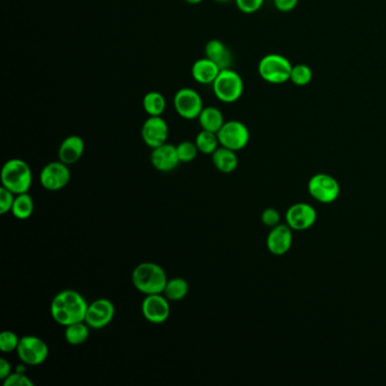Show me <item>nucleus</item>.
<instances>
[{"label": "nucleus", "instance_id": "f257e3e1", "mask_svg": "<svg viewBox=\"0 0 386 386\" xmlns=\"http://www.w3.org/2000/svg\"><path fill=\"white\" fill-rule=\"evenodd\" d=\"M88 301L75 290H64L57 294L51 301L50 314L53 321L62 326L85 322Z\"/></svg>", "mask_w": 386, "mask_h": 386}, {"label": "nucleus", "instance_id": "f03ea898", "mask_svg": "<svg viewBox=\"0 0 386 386\" xmlns=\"http://www.w3.org/2000/svg\"><path fill=\"white\" fill-rule=\"evenodd\" d=\"M132 281L136 290L149 296L163 294L168 277L163 266L156 263L144 262L134 268Z\"/></svg>", "mask_w": 386, "mask_h": 386}, {"label": "nucleus", "instance_id": "7ed1b4c3", "mask_svg": "<svg viewBox=\"0 0 386 386\" xmlns=\"http://www.w3.org/2000/svg\"><path fill=\"white\" fill-rule=\"evenodd\" d=\"M32 181V170L24 160H8L1 169V184L15 195L29 193Z\"/></svg>", "mask_w": 386, "mask_h": 386}, {"label": "nucleus", "instance_id": "20e7f679", "mask_svg": "<svg viewBox=\"0 0 386 386\" xmlns=\"http://www.w3.org/2000/svg\"><path fill=\"white\" fill-rule=\"evenodd\" d=\"M213 93L223 104H235L244 95L245 84L242 77L231 68L221 69L212 84Z\"/></svg>", "mask_w": 386, "mask_h": 386}, {"label": "nucleus", "instance_id": "39448f33", "mask_svg": "<svg viewBox=\"0 0 386 386\" xmlns=\"http://www.w3.org/2000/svg\"><path fill=\"white\" fill-rule=\"evenodd\" d=\"M292 64L280 53H268L259 62V74L263 81L275 85H280L290 81Z\"/></svg>", "mask_w": 386, "mask_h": 386}, {"label": "nucleus", "instance_id": "423d86ee", "mask_svg": "<svg viewBox=\"0 0 386 386\" xmlns=\"http://www.w3.org/2000/svg\"><path fill=\"white\" fill-rule=\"evenodd\" d=\"M307 189L315 201L323 204L334 203L341 193L339 181L327 174H314L308 181Z\"/></svg>", "mask_w": 386, "mask_h": 386}, {"label": "nucleus", "instance_id": "0eeeda50", "mask_svg": "<svg viewBox=\"0 0 386 386\" xmlns=\"http://www.w3.org/2000/svg\"><path fill=\"white\" fill-rule=\"evenodd\" d=\"M218 139L221 146L238 152L247 146L251 139V133L248 127L242 121L228 120L219 130Z\"/></svg>", "mask_w": 386, "mask_h": 386}, {"label": "nucleus", "instance_id": "6e6552de", "mask_svg": "<svg viewBox=\"0 0 386 386\" xmlns=\"http://www.w3.org/2000/svg\"><path fill=\"white\" fill-rule=\"evenodd\" d=\"M174 106L179 117L186 120H194L203 110V99L196 90L181 88L174 95Z\"/></svg>", "mask_w": 386, "mask_h": 386}, {"label": "nucleus", "instance_id": "1a4fd4ad", "mask_svg": "<svg viewBox=\"0 0 386 386\" xmlns=\"http://www.w3.org/2000/svg\"><path fill=\"white\" fill-rule=\"evenodd\" d=\"M18 356L27 366H39L45 363L49 356V348L43 340L36 336H25L18 343Z\"/></svg>", "mask_w": 386, "mask_h": 386}, {"label": "nucleus", "instance_id": "9d476101", "mask_svg": "<svg viewBox=\"0 0 386 386\" xmlns=\"http://www.w3.org/2000/svg\"><path fill=\"white\" fill-rule=\"evenodd\" d=\"M71 178L69 165L58 161L47 163L40 172V184L43 188L50 192H58L65 188Z\"/></svg>", "mask_w": 386, "mask_h": 386}, {"label": "nucleus", "instance_id": "9b49d317", "mask_svg": "<svg viewBox=\"0 0 386 386\" xmlns=\"http://www.w3.org/2000/svg\"><path fill=\"white\" fill-rule=\"evenodd\" d=\"M168 298L163 294L145 296L142 301V314L152 324H163L168 321L171 308Z\"/></svg>", "mask_w": 386, "mask_h": 386}, {"label": "nucleus", "instance_id": "f8f14e48", "mask_svg": "<svg viewBox=\"0 0 386 386\" xmlns=\"http://www.w3.org/2000/svg\"><path fill=\"white\" fill-rule=\"evenodd\" d=\"M115 312V305L106 298H100L89 304L85 323L93 330H101L111 323Z\"/></svg>", "mask_w": 386, "mask_h": 386}, {"label": "nucleus", "instance_id": "ddd939ff", "mask_svg": "<svg viewBox=\"0 0 386 386\" xmlns=\"http://www.w3.org/2000/svg\"><path fill=\"white\" fill-rule=\"evenodd\" d=\"M317 220V212L315 207L308 203L292 204L286 213L287 224L292 230H308L315 224Z\"/></svg>", "mask_w": 386, "mask_h": 386}, {"label": "nucleus", "instance_id": "4468645a", "mask_svg": "<svg viewBox=\"0 0 386 386\" xmlns=\"http://www.w3.org/2000/svg\"><path fill=\"white\" fill-rule=\"evenodd\" d=\"M142 139L149 148L156 149L168 141L169 126L167 121L159 117H149L143 123L141 130Z\"/></svg>", "mask_w": 386, "mask_h": 386}, {"label": "nucleus", "instance_id": "2eb2a0df", "mask_svg": "<svg viewBox=\"0 0 386 386\" xmlns=\"http://www.w3.org/2000/svg\"><path fill=\"white\" fill-rule=\"evenodd\" d=\"M292 231L294 230L288 224L280 223L277 227L272 228L266 238V247L268 251L275 256L286 255L292 247Z\"/></svg>", "mask_w": 386, "mask_h": 386}, {"label": "nucleus", "instance_id": "dca6fc26", "mask_svg": "<svg viewBox=\"0 0 386 386\" xmlns=\"http://www.w3.org/2000/svg\"><path fill=\"white\" fill-rule=\"evenodd\" d=\"M150 160L154 169L160 172H170L177 168L180 163L176 145L169 143L152 149Z\"/></svg>", "mask_w": 386, "mask_h": 386}, {"label": "nucleus", "instance_id": "f3484780", "mask_svg": "<svg viewBox=\"0 0 386 386\" xmlns=\"http://www.w3.org/2000/svg\"><path fill=\"white\" fill-rule=\"evenodd\" d=\"M84 151L85 143L81 136H68L58 149V160L68 165H75L80 161Z\"/></svg>", "mask_w": 386, "mask_h": 386}, {"label": "nucleus", "instance_id": "a211bd4d", "mask_svg": "<svg viewBox=\"0 0 386 386\" xmlns=\"http://www.w3.org/2000/svg\"><path fill=\"white\" fill-rule=\"evenodd\" d=\"M221 68L216 64L209 60L207 57L200 58L193 64L191 74L195 82L200 83L201 85H212L218 75L220 74Z\"/></svg>", "mask_w": 386, "mask_h": 386}, {"label": "nucleus", "instance_id": "6ab92c4d", "mask_svg": "<svg viewBox=\"0 0 386 386\" xmlns=\"http://www.w3.org/2000/svg\"><path fill=\"white\" fill-rule=\"evenodd\" d=\"M204 53L207 58L212 60L221 69L231 68V64L233 62V53L221 40H218V39L209 40L204 48Z\"/></svg>", "mask_w": 386, "mask_h": 386}, {"label": "nucleus", "instance_id": "aec40b11", "mask_svg": "<svg viewBox=\"0 0 386 386\" xmlns=\"http://www.w3.org/2000/svg\"><path fill=\"white\" fill-rule=\"evenodd\" d=\"M212 163L222 174H231L238 168V156L236 151L230 149L219 146L216 152L212 154Z\"/></svg>", "mask_w": 386, "mask_h": 386}, {"label": "nucleus", "instance_id": "412c9836", "mask_svg": "<svg viewBox=\"0 0 386 386\" xmlns=\"http://www.w3.org/2000/svg\"><path fill=\"white\" fill-rule=\"evenodd\" d=\"M198 120L202 130H209V132L216 134L226 123L221 110L213 106H204L201 113L198 116Z\"/></svg>", "mask_w": 386, "mask_h": 386}, {"label": "nucleus", "instance_id": "4be33fe9", "mask_svg": "<svg viewBox=\"0 0 386 386\" xmlns=\"http://www.w3.org/2000/svg\"><path fill=\"white\" fill-rule=\"evenodd\" d=\"M142 104L149 117L163 116L167 109V100H165V95L159 91L148 92L143 97Z\"/></svg>", "mask_w": 386, "mask_h": 386}, {"label": "nucleus", "instance_id": "5701e85b", "mask_svg": "<svg viewBox=\"0 0 386 386\" xmlns=\"http://www.w3.org/2000/svg\"><path fill=\"white\" fill-rule=\"evenodd\" d=\"M13 216L18 220H27L34 212V202L29 193L16 195L15 201L12 207Z\"/></svg>", "mask_w": 386, "mask_h": 386}, {"label": "nucleus", "instance_id": "b1692460", "mask_svg": "<svg viewBox=\"0 0 386 386\" xmlns=\"http://www.w3.org/2000/svg\"><path fill=\"white\" fill-rule=\"evenodd\" d=\"M90 329L85 322H80L65 327V339L68 345H81L89 339Z\"/></svg>", "mask_w": 386, "mask_h": 386}, {"label": "nucleus", "instance_id": "393cba45", "mask_svg": "<svg viewBox=\"0 0 386 386\" xmlns=\"http://www.w3.org/2000/svg\"><path fill=\"white\" fill-rule=\"evenodd\" d=\"M189 284L183 277H174L165 284L163 295L170 301H179L188 295Z\"/></svg>", "mask_w": 386, "mask_h": 386}, {"label": "nucleus", "instance_id": "a878e982", "mask_svg": "<svg viewBox=\"0 0 386 386\" xmlns=\"http://www.w3.org/2000/svg\"><path fill=\"white\" fill-rule=\"evenodd\" d=\"M194 142L196 146H198V151H200V153L207 154V156H212L216 152V149L220 146L218 134L212 133V132H209V130H202L196 135V139H195Z\"/></svg>", "mask_w": 386, "mask_h": 386}, {"label": "nucleus", "instance_id": "bb28decb", "mask_svg": "<svg viewBox=\"0 0 386 386\" xmlns=\"http://www.w3.org/2000/svg\"><path fill=\"white\" fill-rule=\"evenodd\" d=\"M314 77L312 68L306 64H298L292 66L291 74H290V81L295 85L306 86L310 84Z\"/></svg>", "mask_w": 386, "mask_h": 386}, {"label": "nucleus", "instance_id": "cd10ccee", "mask_svg": "<svg viewBox=\"0 0 386 386\" xmlns=\"http://www.w3.org/2000/svg\"><path fill=\"white\" fill-rule=\"evenodd\" d=\"M177 148L178 158L180 163H189L196 159V156L200 153L198 146L195 142L184 141L179 144L176 145Z\"/></svg>", "mask_w": 386, "mask_h": 386}, {"label": "nucleus", "instance_id": "c85d7f7f", "mask_svg": "<svg viewBox=\"0 0 386 386\" xmlns=\"http://www.w3.org/2000/svg\"><path fill=\"white\" fill-rule=\"evenodd\" d=\"M20 338L13 331H4L0 334V350L4 354H11L13 351L18 350Z\"/></svg>", "mask_w": 386, "mask_h": 386}, {"label": "nucleus", "instance_id": "c756f323", "mask_svg": "<svg viewBox=\"0 0 386 386\" xmlns=\"http://www.w3.org/2000/svg\"><path fill=\"white\" fill-rule=\"evenodd\" d=\"M16 195L11 192L6 187H0V214H6L12 211L13 204L15 201Z\"/></svg>", "mask_w": 386, "mask_h": 386}, {"label": "nucleus", "instance_id": "7c9ffc66", "mask_svg": "<svg viewBox=\"0 0 386 386\" xmlns=\"http://www.w3.org/2000/svg\"><path fill=\"white\" fill-rule=\"evenodd\" d=\"M261 221L262 223L268 228H275L281 223L280 213L277 209H273V207H268L264 209L261 216Z\"/></svg>", "mask_w": 386, "mask_h": 386}, {"label": "nucleus", "instance_id": "2f4dec72", "mask_svg": "<svg viewBox=\"0 0 386 386\" xmlns=\"http://www.w3.org/2000/svg\"><path fill=\"white\" fill-rule=\"evenodd\" d=\"M266 0H235L237 8L244 14H254L262 8Z\"/></svg>", "mask_w": 386, "mask_h": 386}, {"label": "nucleus", "instance_id": "473e14b6", "mask_svg": "<svg viewBox=\"0 0 386 386\" xmlns=\"http://www.w3.org/2000/svg\"><path fill=\"white\" fill-rule=\"evenodd\" d=\"M4 385L5 386H34L32 380L27 376V374L23 373H18L14 371L12 374L9 375L8 378L4 380Z\"/></svg>", "mask_w": 386, "mask_h": 386}, {"label": "nucleus", "instance_id": "72a5a7b5", "mask_svg": "<svg viewBox=\"0 0 386 386\" xmlns=\"http://www.w3.org/2000/svg\"><path fill=\"white\" fill-rule=\"evenodd\" d=\"M299 0H273L275 8L281 13H290L297 7Z\"/></svg>", "mask_w": 386, "mask_h": 386}, {"label": "nucleus", "instance_id": "f704fd0d", "mask_svg": "<svg viewBox=\"0 0 386 386\" xmlns=\"http://www.w3.org/2000/svg\"><path fill=\"white\" fill-rule=\"evenodd\" d=\"M12 373V365H11L8 360L5 359V358H0V378L4 380L8 378Z\"/></svg>", "mask_w": 386, "mask_h": 386}, {"label": "nucleus", "instance_id": "c9c22d12", "mask_svg": "<svg viewBox=\"0 0 386 386\" xmlns=\"http://www.w3.org/2000/svg\"><path fill=\"white\" fill-rule=\"evenodd\" d=\"M27 364L22 363L21 365L16 366L15 371H18V373H23V374H27Z\"/></svg>", "mask_w": 386, "mask_h": 386}, {"label": "nucleus", "instance_id": "e433bc0d", "mask_svg": "<svg viewBox=\"0 0 386 386\" xmlns=\"http://www.w3.org/2000/svg\"><path fill=\"white\" fill-rule=\"evenodd\" d=\"M185 1L189 4V5H198V4H201L203 0H185Z\"/></svg>", "mask_w": 386, "mask_h": 386}, {"label": "nucleus", "instance_id": "4c0bfd02", "mask_svg": "<svg viewBox=\"0 0 386 386\" xmlns=\"http://www.w3.org/2000/svg\"><path fill=\"white\" fill-rule=\"evenodd\" d=\"M216 1H219V3H227V1H230V0H216Z\"/></svg>", "mask_w": 386, "mask_h": 386}]
</instances>
